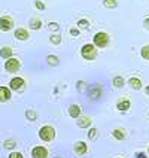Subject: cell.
<instances>
[{
  "label": "cell",
  "instance_id": "1",
  "mask_svg": "<svg viewBox=\"0 0 149 158\" xmlns=\"http://www.w3.org/2000/svg\"><path fill=\"white\" fill-rule=\"evenodd\" d=\"M39 137L43 142H52L55 139V130L51 125H43L40 130H39Z\"/></svg>",
  "mask_w": 149,
  "mask_h": 158
},
{
  "label": "cell",
  "instance_id": "2",
  "mask_svg": "<svg viewBox=\"0 0 149 158\" xmlns=\"http://www.w3.org/2000/svg\"><path fill=\"white\" fill-rule=\"evenodd\" d=\"M81 54H82V57H84L85 60H94L97 57V51H96V48H94V45H89V44L82 46Z\"/></svg>",
  "mask_w": 149,
  "mask_h": 158
},
{
  "label": "cell",
  "instance_id": "3",
  "mask_svg": "<svg viewBox=\"0 0 149 158\" xmlns=\"http://www.w3.org/2000/svg\"><path fill=\"white\" fill-rule=\"evenodd\" d=\"M94 44H96V46L105 48L106 45L109 44V36H107V33H105V31L97 33V35L94 36Z\"/></svg>",
  "mask_w": 149,
  "mask_h": 158
},
{
  "label": "cell",
  "instance_id": "4",
  "mask_svg": "<svg viewBox=\"0 0 149 158\" xmlns=\"http://www.w3.org/2000/svg\"><path fill=\"white\" fill-rule=\"evenodd\" d=\"M5 69L10 73H15L19 70V61L17 58H8V61L5 63Z\"/></svg>",
  "mask_w": 149,
  "mask_h": 158
},
{
  "label": "cell",
  "instance_id": "5",
  "mask_svg": "<svg viewBox=\"0 0 149 158\" xmlns=\"http://www.w3.org/2000/svg\"><path fill=\"white\" fill-rule=\"evenodd\" d=\"M48 149L43 148V146H36L31 151V157L33 158H48Z\"/></svg>",
  "mask_w": 149,
  "mask_h": 158
},
{
  "label": "cell",
  "instance_id": "6",
  "mask_svg": "<svg viewBox=\"0 0 149 158\" xmlns=\"http://www.w3.org/2000/svg\"><path fill=\"white\" fill-rule=\"evenodd\" d=\"M88 96H89L91 100L100 98V97H101V87H100V85H93V87H89V89H88Z\"/></svg>",
  "mask_w": 149,
  "mask_h": 158
},
{
  "label": "cell",
  "instance_id": "7",
  "mask_svg": "<svg viewBox=\"0 0 149 158\" xmlns=\"http://www.w3.org/2000/svg\"><path fill=\"white\" fill-rule=\"evenodd\" d=\"M12 27H14V21H12L9 17H2L0 18V30L9 31Z\"/></svg>",
  "mask_w": 149,
  "mask_h": 158
},
{
  "label": "cell",
  "instance_id": "8",
  "mask_svg": "<svg viewBox=\"0 0 149 158\" xmlns=\"http://www.w3.org/2000/svg\"><path fill=\"white\" fill-rule=\"evenodd\" d=\"M24 87H26V82L23 78H14L10 81V89H14V91H19Z\"/></svg>",
  "mask_w": 149,
  "mask_h": 158
},
{
  "label": "cell",
  "instance_id": "9",
  "mask_svg": "<svg viewBox=\"0 0 149 158\" xmlns=\"http://www.w3.org/2000/svg\"><path fill=\"white\" fill-rule=\"evenodd\" d=\"M10 97H12V93L8 87H0V103H5V102L10 100Z\"/></svg>",
  "mask_w": 149,
  "mask_h": 158
},
{
  "label": "cell",
  "instance_id": "10",
  "mask_svg": "<svg viewBox=\"0 0 149 158\" xmlns=\"http://www.w3.org/2000/svg\"><path fill=\"white\" fill-rule=\"evenodd\" d=\"M73 151L78 154V155H84V154H87V145H85V142H76L75 143V146H73Z\"/></svg>",
  "mask_w": 149,
  "mask_h": 158
},
{
  "label": "cell",
  "instance_id": "11",
  "mask_svg": "<svg viewBox=\"0 0 149 158\" xmlns=\"http://www.w3.org/2000/svg\"><path fill=\"white\" fill-rule=\"evenodd\" d=\"M130 100L128 98H122V100H119L118 103H116V107H118V110H121V112H125V110H128L130 109Z\"/></svg>",
  "mask_w": 149,
  "mask_h": 158
},
{
  "label": "cell",
  "instance_id": "12",
  "mask_svg": "<svg viewBox=\"0 0 149 158\" xmlns=\"http://www.w3.org/2000/svg\"><path fill=\"white\" fill-rule=\"evenodd\" d=\"M15 37L18 40H27L28 39V31L26 28H17L15 30Z\"/></svg>",
  "mask_w": 149,
  "mask_h": 158
},
{
  "label": "cell",
  "instance_id": "13",
  "mask_svg": "<svg viewBox=\"0 0 149 158\" xmlns=\"http://www.w3.org/2000/svg\"><path fill=\"white\" fill-rule=\"evenodd\" d=\"M69 114H70L72 118H79V115H81V107L79 105H72L69 107Z\"/></svg>",
  "mask_w": 149,
  "mask_h": 158
},
{
  "label": "cell",
  "instance_id": "14",
  "mask_svg": "<svg viewBox=\"0 0 149 158\" xmlns=\"http://www.w3.org/2000/svg\"><path fill=\"white\" fill-rule=\"evenodd\" d=\"M0 57L2 58H12V48L9 46H5L0 49Z\"/></svg>",
  "mask_w": 149,
  "mask_h": 158
},
{
  "label": "cell",
  "instance_id": "15",
  "mask_svg": "<svg viewBox=\"0 0 149 158\" xmlns=\"http://www.w3.org/2000/svg\"><path fill=\"white\" fill-rule=\"evenodd\" d=\"M128 84H130V87L134 88V89H140L142 88V81L139 78H131L128 81Z\"/></svg>",
  "mask_w": 149,
  "mask_h": 158
},
{
  "label": "cell",
  "instance_id": "16",
  "mask_svg": "<svg viewBox=\"0 0 149 158\" xmlns=\"http://www.w3.org/2000/svg\"><path fill=\"white\" fill-rule=\"evenodd\" d=\"M114 137L116 139V140H124L125 139V133H124V130H121V128H116V130H114Z\"/></svg>",
  "mask_w": 149,
  "mask_h": 158
},
{
  "label": "cell",
  "instance_id": "17",
  "mask_svg": "<svg viewBox=\"0 0 149 158\" xmlns=\"http://www.w3.org/2000/svg\"><path fill=\"white\" fill-rule=\"evenodd\" d=\"M78 125L79 127H82V128H85V127H89L91 125V118H79V121H78Z\"/></svg>",
  "mask_w": 149,
  "mask_h": 158
},
{
  "label": "cell",
  "instance_id": "18",
  "mask_svg": "<svg viewBox=\"0 0 149 158\" xmlns=\"http://www.w3.org/2000/svg\"><path fill=\"white\" fill-rule=\"evenodd\" d=\"M40 27H42V23H40L39 19H31V21H30V28H31V30H39Z\"/></svg>",
  "mask_w": 149,
  "mask_h": 158
},
{
  "label": "cell",
  "instance_id": "19",
  "mask_svg": "<svg viewBox=\"0 0 149 158\" xmlns=\"http://www.w3.org/2000/svg\"><path fill=\"white\" fill-rule=\"evenodd\" d=\"M15 140H12V139H8V140H5V143H3V146L6 148V149H14L15 148Z\"/></svg>",
  "mask_w": 149,
  "mask_h": 158
},
{
  "label": "cell",
  "instance_id": "20",
  "mask_svg": "<svg viewBox=\"0 0 149 158\" xmlns=\"http://www.w3.org/2000/svg\"><path fill=\"white\" fill-rule=\"evenodd\" d=\"M122 85H124V78L122 76H116V78L114 79V87L121 88Z\"/></svg>",
  "mask_w": 149,
  "mask_h": 158
},
{
  "label": "cell",
  "instance_id": "21",
  "mask_svg": "<svg viewBox=\"0 0 149 158\" xmlns=\"http://www.w3.org/2000/svg\"><path fill=\"white\" fill-rule=\"evenodd\" d=\"M48 64H51V66H57V64H58V58H57L55 55H49V57H48Z\"/></svg>",
  "mask_w": 149,
  "mask_h": 158
},
{
  "label": "cell",
  "instance_id": "22",
  "mask_svg": "<svg viewBox=\"0 0 149 158\" xmlns=\"http://www.w3.org/2000/svg\"><path fill=\"white\" fill-rule=\"evenodd\" d=\"M142 57H143L145 60H149V45L142 48Z\"/></svg>",
  "mask_w": 149,
  "mask_h": 158
},
{
  "label": "cell",
  "instance_id": "23",
  "mask_svg": "<svg viewBox=\"0 0 149 158\" xmlns=\"http://www.w3.org/2000/svg\"><path fill=\"white\" fill-rule=\"evenodd\" d=\"M78 26H79V28H88L89 23H88V19H79Z\"/></svg>",
  "mask_w": 149,
  "mask_h": 158
},
{
  "label": "cell",
  "instance_id": "24",
  "mask_svg": "<svg viewBox=\"0 0 149 158\" xmlns=\"http://www.w3.org/2000/svg\"><path fill=\"white\" fill-rule=\"evenodd\" d=\"M26 116L28 118V119H30V121H35L37 115H36V112H33V110H27V112H26Z\"/></svg>",
  "mask_w": 149,
  "mask_h": 158
},
{
  "label": "cell",
  "instance_id": "25",
  "mask_svg": "<svg viewBox=\"0 0 149 158\" xmlns=\"http://www.w3.org/2000/svg\"><path fill=\"white\" fill-rule=\"evenodd\" d=\"M51 42H52V44H60V42H61V36L60 35H52L51 36Z\"/></svg>",
  "mask_w": 149,
  "mask_h": 158
},
{
  "label": "cell",
  "instance_id": "26",
  "mask_svg": "<svg viewBox=\"0 0 149 158\" xmlns=\"http://www.w3.org/2000/svg\"><path fill=\"white\" fill-rule=\"evenodd\" d=\"M97 136H98V131H97L96 128H91V130L88 131V137H89V139H96Z\"/></svg>",
  "mask_w": 149,
  "mask_h": 158
},
{
  "label": "cell",
  "instance_id": "27",
  "mask_svg": "<svg viewBox=\"0 0 149 158\" xmlns=\"http://www.w3.org/2000/svg\"><path fill=\"white\" fill-rule=\"evenodd\" d=\"M106 8H115L116 6V0H105Z\"/></svg>",
  "mask_w": 149,
  "mask_h": 158
},
{
  "label": "cell",
  "instance_id": "28",
  "mask_svg": "<svg viewBox=\"0 0 149 158\" xmlns=\"http://www.w3.org/2000/svg\"><path fill=\"white\" fill-rule=\"evenodd\" d=\"M76 87H78V89L81 91V89H84V88L87 87V82H85V81H78V85H76Z\"/></svg>",
  "mask_w": 149,
  "mask_h": 158
},
{
  "label": "cell",
  "instance_id": "29",
  "mask_svg": "<svg viewBox=\"0 0 149 158\" xmlns=\"http://www.w3.org/2000/svg\"><path fill=\"white\" fill-rule=\"evenodd\" d=\"M8 158H24V157H23V154H21V152H12Z\"/></svg>",
  "mask_w": 149,
  "mask_h": 158
},
{
  "label": "cell",
  "instance_id": "30",
  "mask_svg": "<svg viewBox=\"0 0 149 158\" xmlns=\"http://www.w3.org/2000/svg\"><path fill=\"white\" fill-rule=\"evenodd\" d=\"M48 28H49V30H52V31H55V30H58V28H60V26H58L57 23H52V24H49V26H48Z\"/></svg>",
  "mask_w": 149,
  "mask_h": 158
},
{
  "label": "cell",
  "instance_id": "31",
  "mask_svg": "<svg viewBox=\"0 0 149 158\" xmlns=\"http://www.w3.org/2000/svg\"><path fill=\"white\" fill-rule=\"evenodd\" d=\"M36 8L37 9H40V10H43L45 9V5L40 2V0H36Z\"/></svg>",
  "mask_w": 149,
  "mask_h": 158
},
{
  "label": "cell",
  "instance_id": "32",
  "mask_svg": "<svg viewBox=\"0 0 149 158\" xmlns=\"http://www.w3.org/2000/svg\"><path fill=\"white\" fill-rule=\"evenodd\" d=\"M70 35L76 37V36H79V30L78 28H70Z\"/></svg>",
  "mask_w": 149,
  "mask_h": 158
},
{
  "label": "cell",
  "instance_id": "33",
  "mask_svg": "<svg viewBox=\"0 0 149 158\" xmlns=\"http://www.w3.org/2000/svg\"><path fill=\"white\" fill-rule=\"evenodd\" d=\"M136 158H145V155H143L142 152H137V155H136Z\"/></svg>",
  "mask_w": 149,
  "mask_h": 158
},
{
  "label": "cell",
  "instance_id": "34",
  "mask_svg": "<svg viewBox=\"0 0 149 158\" xmlns=\"http://www.w3.org/2000/svg\"><path fill=\"white\" fill-rule=\"evenodd\" d=\"M145 26H146V28H149V18L145 19Z\"/></svg>",
  "mask_w": 149,
  "mask_h": 158
},
{
  "label": "cell",
  "instance_id": "35",
  "mask_svg": "<svg viewBox=\"0 0 149 158\" xmlns=\"http://www.w3.org/2000/svg\"><path fill=\"white\" fill-rule=\"evenodd\" d=\"M145 93H146V94H148V96H149V85H148V87H146V88H145Z\"/></svg>",
  "mask_w": 149,
  "mask_h": 158
},
{
  "label": "cell",
  "instance_id": "36",
  "mask_svg": "<svg viewBox=\"0 0 149 158\" xmlns=\"http://www.w3.org/2000/svg\"><path fill=\"white\" fill-rule=\"evenodd\" d=\"M55 158H60V157H55Z\"/></svg>",
  "mask_w": 149,
  "mask_h": 158
},
{
  "label": "cell",
  "instance_id": "37",
  "mask_svg": "<svg viewBox=\"0 0 149 158\" xmlns=\"http://www.w3.org/2000/svg\"><path fill=\"white\" fill-rule=\"evenodd\" d=\"M148 152H149V148H148Z\"/></svg>",
  "mask_w": 149,
  "mask_h": 158
}]
</instances>
